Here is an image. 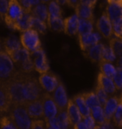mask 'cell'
Returning <instances> with one entry per match:
<instances>
[{"label":"cell","instance_id":"e575fe53","mask_svg":"<svg viewBox=\"0 0 122 129\" xmlns=\"http://www.w3.org/2000/svg\"><path fill=\"white\" fill-rule=\"evenodd\" d=\"M17 67H18L17 70H19V71L24 73H31L35 70L32 57L24 60L23 62H22L21 63L18 64Z\"/></svg>","mask_w":122,"mask_h":129},{"label":"cell","instance_id":"ac0fdd59","mask_svg":"<svg viewBox=\"0 0 122 129\" xmlns=\"http://www.w3.org/2000/svg\"><path fill=\"white\" fill-rule=\"evenodd\" d=\"M66 111H67V113L68 115L70 120H71V122L73 125H76L78 123H80V121H82V116H81L80 111L73 99H70L68 101V104Z\"/></svg>","mask_w":122,"mask_h":129},{"label":"cell","instance_id":"c3c4849f","mask_svg":"<svg viewBox=\"0 0 122 129\" xmlns=\"http://www.w3.org/2000/svg\"><path fill=\"white\" fill-rule=\"evenodd\" d=\"M68 6L74 9L77 5L80 3V0H68Z\"/></svg>","mask_w":122,"mask_h":129},{"label":"cell","instance_id":"74e56055","mask_svg":"<svg viewBox=\"0 0 122 129\" xmlns=\"http://www.w3.org/2000/svg\"><path fill=\"white\" fill-rule=\"evenodd\" d=\"M0 129H18L10 115H5L1 118Z\"/></svg>","mask_w":122,"mask_h":129},{"label":"cell","instance_id":"db71d44e","mask_svg":"<svg viewBox=\"0 0 122 129\" xmlns=\"http://www.w3.org/2000/svg\"><path fill=\"white\" fill-rule=\"evenodd\" d=\"M116 64H117V67L122 68V55L118 57L117 62H116Z\"/></svg>","mask_w":122,"mask_h":129},{"label":"cell","instance_id":"44dd1931","mask_svg":"<svg viewBox=\"0 0 122 129\" xmlns=\"http://www.w3.org/2000/svg\"><path fill=\"white\" fill-rule=\"evenodd\" d=\"M4 45L5 51L6 52L18 50L22 47L20 39H18L13 35H9L7 37L4 38Z\"/></svg>","mask_w":122,"mask_h":129},{"label":"cell","instance_id":"e0dca14e","mask_svg":"<svg viewBox=\"0 0 122 129\" xmlns=\"http://www.w3.org/2000/svg\"><path fill=\"white\" fill-rule=\"evenodd\" d=\"M97 84L103 88L108 94H113L116 91V88L113 79L106 76L101 72L98 75Z\"/></svg>","mask_w":122,"mask_h":129},{"label":"cell","instance_id":"7dc6e473","mask_svg":"<svg viewBox=\"0 0 122 129\" xmlns=\"http://www.w3.org/2000/svg\"><path fill=\"white\" fill-rule=\"evenodd\" d=\"M80 2L85 4V5H88L92 8H94V7L96 5L97 0H80Z\"/></svg>","mask_w":122,"mask_h":129},{"label":"cell","instance_id":"9a60e30c","mask_svg":"<svg viewBox=\"0 0 122 129\" xmlns=\"http://www.w3.org/2000/svg\"><path fill=\"white\" fill-rule=\"evenodd\" d=\"M103 47H104L103 44L98 43L85 51L84 55L88 59L90 60L92 62L99 63L102 60Z\"/></svg>","mask_w":122,"mask_h":129},{"label":"cell","instance_id":"5bb4252c","mask_svg":"<svg viewBox=\"0 0 122 129\" xmlns=\"http://www.w3.org/2000/svg\"><path fill=\"white\" fill-rule=\"evenodd\" d=\"M79 18L76 14L64 19V32L67 35L74 36L78 35Z\"/></svg>","mask_w":122,"mask_h":129},{"label":"cell","instance_id":"30bf717a","mask_svg":"<svg viewBox=\"0 0 122 129\" xmlns=\"http://www.w3.org/2000/svg\"><path fill=\"white\" fill-rule=\"evenodd\" d=\"M52 96L54 99V101L56 103L58 111H66L69 100L68 98L66 88L61 82L59 83L58 86L52 92Z\"/></svg>","mask_w":122,"mask_h":129},{"label":"cell","instance_id":"4fadbf2b","mask_svg":"<svg viewBox=\"0 0 122 129\" xmlns=\"http://www.w3.org/2000/svg\"><path fill=\"white\" fill-rule=\"evenodd\" d=\"M101 34L97 32H93L88 34L79 35H78V41L81 50L85 52L90 47L100 43L101 40Z\"/></svg>","mask_w":122,"mask_h":129},{"label":"cell","instance_id":"ab89813d","mask_svg":"<svg viewBox=\"0 0 122 129\" xmlns=\"http://www.w3.org/2000/svg\"><path fill=\"white\" fill-rule=\"evenodd\" d=\"M113 35L116 37L121 39L122 37V19L112 22Z\"/></svg>","mask_w":122,"mask_h":129},{"label":"cell","instance_id":"603a6c76","mask_svg":"<svg viewBox=\"0 0 122 129\" xmlns=\"http://www.w3.org/2000/svg\"><path fill=\"white\" fill-rule=\"evenodd\" d=\"M56 118L60 129H77L76 125L73 124L70 120L66 111H59Z\"/></svg>","mask_w":122,"mask_h":129},{"label":"cell","instance_id":"680465c9","mask_svg":"<svg viewBox=\"0 0 122 129\" xmlns=\"http://www.w3.org/2000/svg\"><path fill=\"white\" fill-rule=\"evenodd\" d=\"M121 40H122V37H121Z\"/></svg>","mask_w":122,"mask_h":129},{"label":"cell","instance_id":"277c9868","mask_svg":"<svg viewBox=\"0 0 122 129\" xmlns=\"http://www.w3.org/2000/svg\"><path fill=\"white\" fill-rule=\"evenodd\" d=\"M24 14L23 7L18 0H10L9 7L5 14V21L7 26L13 29L14 24L19 21Z\"/></svg>","mask_w":122,"mask_h":129},{"label":"cell","instance_id":"5b68a950","mask_svg":"<svg viewBox=\"0 0 122 129\" xmlns=\"http://www.w3.org/2000/svg\"><path fill=\"white\" fill-rule=\"evenodd\" d=\"M17 71L14 62L5 52H0V80H7Z\"/></svg>","mask_w":122,"mask_h":129},{"label":"cell","instance_id":"6da1fadb","mask_svg":"<svg viewBox=\"0 0 122 129\" xmlns=\"http://www.w3.org/2000/svg\"><path fill=\"white\" fill-rule=\"evenodd\" d=\"M27 73L17 70L10 78L5 80L13 105H25V79Z\"/></svg>","mask_w":122,"mask_h":129},{"label":"cell","instance_id":"7a4b0ae2","mask_svg":"<svg viewBox=\"0 0 122 129\" xmlns=\"http://www.w3.org/2000/svg\"><path fill=\"white\" fill-rule=\"evenodd\" d=\"M10 116L18 129H30L33 120L24 105H13L10 109Z\"/></svg>","mask_w":122,"mask_h":129},{"label":"cell","instance_id":"836d02e7","mask_svg":"<svg viewBox=\"0 0 122 129\" xmlns=\"http://www.w3.org/2000/svg\"><path fill=\"white\" fill-rule=\"evenodd\" d=\"M109 46L111 47L116 55L120 57L122 55V40L118 37H111L109 42Z\"/></svg>","mask_w":122,"mask_h":129},{"label":"cell","instance_id":"4dcf8cb0","mask_svg":"<svg viewBox=\"0 0 122 129\" xmlns=\"http://www.w3.org/2000/svg\"><path fill=\"white\" fill-rule=\"evenodd\" d=\"M82 95L84 98L85 101L90 108V110L96 106H101L95 92H84V93H82Z\"/></svg>","mask_w":122,"mask_h":129},{"label":"cell","instance_id":"cb8c5ba5","mask_svg":"<svg viewBox=\"0 0 122 129\" xmlns=\"http://www.w3.org/2000/svg\"><path fill=\"white\" fill-rule=\"evenodd\" d=\"M73 100L75 105L78 107V110L80 111L82 118L87 116V115H90V108L85 101L84 98H83L82 94L77 95L76 96L73 98Z\"/></svg>","mask_w":122,"mask_h":129},{"label":"cell","instance_id":"f5cc1de1","mask_svg":"<svg viewBox=\"0 0 122 129\" xmlns=\"http://www.w3.org/2000/svg\"><path fill=\"white\" fill-rule=\"evenodd\" d=\"M5 51V45H4V38H0V52Z\"/></svg>","mask_w":122,"mask_h":129},{"label":"cell","instance_id":"8fae6325","mask_svg":"<svg viewBox=\"0 0 122 129\" xmlns=\"http://www.w3.org/2000/svg\"><path fill=\"white\" fill-rule=\"evenodd\" d=\"M24 106L29 116L32 120H38L44 118V111L41 98L33 101L27 103Z\"/></svg>","mask_w":122,"mask_h":129},{"label":"cell","instance_id":"8d00e7d4","mask_svg":"<svg viewBox=\"0 0 122 129\" xmlns=\"http://www.w3.org/2000/svg\"><path fill=\"white\" fill-rule=\"evenodd\" d=\"M18 1L21 4L22 7H23L24 12L29 14H31V11L33 7L40 3V0H18Z\"/></svg>","mask_w":122,"mask_h":129},{"label":"cell","instance_id":"52a82bcc","mask_svg":"<svg viewBox=\"0 0 122 129\" xmlns=\"http://www.w3.org/2000/svg\"><path fill=\"white\" fill-rule=\"evenodd\" d=\"M31 57L33 61L35 70L40 74L46 73L49 72L50 66L47 61L45 51L42 48L31 53Z\"/></svg>","mask_w":122,"mask_h":129},{"label":"cell","instance_id":"bcb514c9","mask_svg":"<svg viewBox=\"0 0 122 129\" xmlns=\"http://www.w3.org/2000/svg\"><path fill=\"white\" fill-rule=\"evenodd\" d=\"M113 124L111 123V121H106L103 124L101 125V129H115Z\"/></svg>","mask_w":122,"mask_h":129},{"label":"cell","instance_id":"7c38bea8","mask_svg":"<svg viewBox=\"0 0 122 129\" xmlns=\"http://www.w3.org/2000/svg\"><path fill=\"white\" fill-rule=\"evenodd\" d=\"M12 106V103L5 80H0V113L10 112Z\"/></svg>","mask_w":122,"mask_h":129},{"label":"cell","instance_id":"6f0895ef","mask_svg":"<svg viewBox=\"0 0 122 129\" xmlns=\"http://www.w3.org/2000/svg\"><path fill=\"white\" fill-rule=\"evenodd\" d=\"M0 122H1V118H0Z\"/></svg>","mask_w":122,"mask_h":129},{"label":"cell","instance_id":"d590c367","mask_svg":"<svg viewBox=\"0 0 122 129\" xmlns=\"http://www.w3.org/2000/svg\"><path fill=\"white\" fill-rule=\"evenodd\" d=\"M116 57L117 56L116 55L115 52H113L111 47L104 45L103 54H102V60L113 62L116 60Z\"/></svg>","mask_w":122,"mask_h":129},{"label":"cell","instance_id":"7402d4cb","mask_svg":"<svg viewBox=\"0 0 122 129\" xmlns=\"http://www.w3.org/2000/svg\"><path fill=\"white\" fill-rule=\"evenodd\" d=\"M31 14L34 17L40 19L42 21L47 22L48 19V9L46 4L40 3L38 5L35 6L31 11Z\"/></svg>","mask_w":122,"mask_h":129},{"label":"cell","instance_id":"9f6ffc18","mask_svg":"<svg viewBox=\"0 0 122 129\" xmlns=\"http://www.w3.org/2000/svg\"><path fill=\"white\" fill-rule=\"evenodd\" d=\"M94 129H101V125H96V127H95Z\"/></svg>","mask_w":122,"mask_h":129},{"label":"cell","instance_id":"11a10c76","mask_svg":"<svg viewBox=\"0 0 122 129\" xmlns=\"http://www.w3.org/2000/svg\"><path fill=\"white\" fill-rule=\"evenodd\" d=\"M41 3H44V4H46V3H49L50 1L52 0H40Z\"/></svg>","mask_w":122,"mask_h":129},{"label":"cell","instance_id":"1f68e13d","mask_svg":"<svg viewBox=\"0 0 122 129\" xmlns=\"http://www.w3.org/2000/svg\"><path fill=\"white\" fill-rule=\"evenodd\" d=\"M48 27L47 24L42 21L40 19L34 17L33 16V20H32V29L36 30L39 34L45 35L47 32V29Z\"/></svg>","mask_w":122,"mask_h":129},{"label":"cell","instance_id":"8992f818","mask_svg":"<svg viewBox=\"0 0 122 129\" xmlns=\"http://www.w3.org/2000/svg\"><path fill=\"white\" fill-rule=\"evenodd\" d=\"M41 98L44 111V119H50L57 117L59 111L50 93L44 92Z\"/></svg>","mask_w":122,"mask_h":129},{"label":"cell","instance_id":"b9f144b4","mask_svg":"<svg viewBox=\"0 0 122 129\" xmlns=\"http://www.w3.org/2000/svg\"><path fill=\"white\" fill-rule=\"evenodd\" d=\"M44 120L45 124V129H60L56 117L50 119H44Z\"/></svg>","mask_w":122,"mask_h":129},{"label":"cell","instance_id":"d6a6232c","mask_svg":"<svg viewBox=\"0 0 122 129\" xmlns=\"http://www.w3.org/2000/svg\"><path fill=\"white\" fill-rule=\"evenodd\" d=\"M112 119L115 125L119 128H122V92L119 97L118 105Z\"/></svg>","mask_w":122,"mask_h":129},{"label":"cell","instance_id":"ee69618b","mask_svg":"<svg viewBox=\"0 0 122 129\" xmlns=\"http://www.w3.org/2000/svg\"><path fill=\"white\" fill-rule=\"evenodd\" d=\"M10 0H0V17L4 20L9 7Z\"/></svg>","mask_w":122,"mask_h":129},{"label":"cell","instance_id":"ba28073f","mask_svg":"<svg viewBox=\"0 0 122 129\" xmlns=\"http://www.w3.org/2000/svg\"><path fill=\"white\" fill-rule=\"evenodd\" d=\"M38 80L42 89L49 93H52L54 92L60 83L56 76L49 72L40 74Z\"/></svg>","mask_w":122,"mask_h":129},{"label":"cell","instance_id":"7bdbcfd3","mask_svg":"<svg viewBox=\"0 0 122 129\" xmlns=\"http://www.w3.org/2000/svg\"><path fill=\"white\" fill-rule=\"evenodd\" d=\"M82 121L83 122V123L85 124V125L88 128V129H94L95 127H96V121L94 120V117L90 115H87L84 118H82Z\"/></svg>","mask_w":122,"mask_h":129},{"label":"cell","instance_id":"f35d334b","mask_svg":"<svg viewBox=\"0 0 122 129\" xmlns=\"http://www.w3.org/2000/svg\"><path fill=\"white\" fill-rule=\"evenodd\" d=\"M94 92H96V95L98 97L101 106H104V104L106 103V102L107 101V100L108 99V93L106 92L103 88H101L100 85H99L98 84H97V85L96 87V89H95Z\"/></svg>","mask_w":122,"mask_h":129},{"label":"cell","instance_id":"4316f807","mask_svg":"<svg viewBox=\"0 0 122 129\" xmlns=\"http://www.w3.org/2000/svg\"><path fill=\"white\" fill-rule=\"evenodd\" d=\"M47 9H48V19L57 18V17H63L60 6L54 0L50 1L48 3Z\"/></svg>","mask_w":122,"mask_h":129},{"label":"cell","instance_id":"ffe728a7","mask_svg":"<svg viewBox=\"0 0 122 129\" xmlns=\"http://www.w3.org/2000/svg\"><path fill=\"white\" fill-rule=\"evenodd\" d=\"M32 20H33L32 14L24 12L22 18L14 24L13 30L23 32L29 29H31L32 28Z\"/></svg>","mask_w":122,"mask_h":129},{"label":"cell","instance_id":"d6986e66","mask_svg":"<svg viewBox=\"0 0 122 129\" xmlns=\"http://www.w3.org/2000/svg\"><path fill=\"white\" fill-rule=\"evenodd\" d=\"M93 9L91 7L80 2L75 7V12L79 19L94 20Z\"/></svg>","mask_w":122,"mask_h":129},{"label":"cell","instance_id":"f546056e","mask_svg":"<svg viewBox=\"0 0 122 129\" xmlns=\"http://www.w3.org/2000/svg\"><path fill=\"white\" fill-rule=\"evenodd\" d=\"M47 24L48 27L55 32H64V19L63 17L48 19Z\"/></svg>","mask_w":122,"mask_h":129},{"label":"cell","instance_id":"60d3db41","mask_svg":"<svg viewBox=\"0 0 122 129\" xmlns=\"http://www.w3.org/2000/svg\"><path fill=\"white\" fill-rule=\"evenodd\" d=\"M113 80L118 90H122V68L116 67V72L113 78Z\"/></svg>","mask_w":122,"mask_h":129},{"label":"cell","instance_id":"83f0119b","mask_svg":"<svg viewBox=\"0 0 122 129\" xmlns=\"http://www.w3.org/2000/svg\"><path fill=\"white\" fill-rule=\"evenodd\" d=\"M94 20L79 19L78 35L88 34L94 32Z\"/></svg>","mask_w":122,"mask_h":129},{"label":"cell","instance_id":"816d5d0a","mask_svg":"<svg viewBox=\"0 0 122 129\" xmlns=\"http://www.w3.org/2000/svg\"><path fill=\"white\" fill-rule=\"evenodd\" d=\"M60 5H68V0H54Z\"/></svg>","mask_w":122,"mask_h":129},{"label":"cell","instance_id":"9c48e42d","mask_svg":"<svg viewBox=\"0 0 122 129\" xmlns=\"http://www.w3.org/2000/svg\"><path fill=\"white\" fill-rule=\"evenodd\" d=\"M96 27L99 33L103 37L109 39L113 35L112 22L106 12H103L96 22Z\"/></svg>","mask_w":122,"mask_h":129},{"label":"cell","instance_id":"3957f363","mask_svg":"<svg viewBox=\"0 0 122 129\" xmlns=\"http://www.w3.org/2000/svg\"><path fill=\"white\" fill-rule=\"evenodd\" d=\"M19 39L22 47L28 50L30 53L42 48L39 33L32 28L22 32Z\"/></svg>","mask_w":122,"mask_h":129},{"label":"cell","instance_id":"f907efd6","mask_svg":"<svg viewBox=\"0 0 122 129\" xmlns=\"http://www.w3.org/2000/svg\"><path fill=\"white\" fill-rule=\"evenodd\" d=\"M76 128L77 129H88L83 123V121H80V123H78V124L76 125Z\"/></svg>","mask_w":122,"mask_h":129},{"label":"cell","instance_id":"484cf974","mask_svg":"<svg viewBox=\"0 0 122 129\" xmlns=\"http://www.w3.org/2000/svg\"><path fill=\"white\" fill-rule=\"evenodd\" d=\"M99 67L101 73L113 79L116 72V68L112 64V62L101 60L99 62Z\"/></svg>","mask_w":122,"mask_h":129},{"label":"cell","instance_id":"2e32d148","mask_svg":"<svg viewBox=\"0 0 122 129\" xmlns=\"http://www.w3.org/2000/svg\"><path fill=\"white\" fill-rule=\"evenodd\" d=\"M118 99L119 98L117 96L108 98L107 101L106 102V103L103 106L106 121H111L113 116L116 111L117 106L118 105Z\"/></svg>","mask_w":122,"mask_h":129},{"label":"cell","instance_id":"681fc988","mask_svg":"<svg viewBox=\"0 0 122 129\" xmlns=\"http://www.w3.org/2000/svg\"><path fill=\"white\" fill-rule=\"evenodd\" d=\"M109 5H116L122 7V0H107Z\"/></svg>","mask_w":122,"mask_h":129},{"label":"cell","instance_id":"f6af8a7d","mask_svg":"<svg viewBox=\"0 0 122 129\" xmlns=\"http://www.w3.org/2000/svg\"><path fill=\"white\" fill-rule=\"evenodd\" d=\"M30 129H45V120L42 119L33 120Z\"/></svg>","mask_w":122,"mask_h":129},{"label":"cell","instance_id":"d4e9b609","mask_svg":"<svg viewBox=\"0 0 122 129\" xmlns=\"http://www.w3.org/2000/svg\"><path fill=\"white\" fill-rule=\"evenodd\" d=\"M111 22L122 19V7L116 5H109L107 6L106 11Z\"/></svg>","mask_w":122,"mask_h":129},{"label":"cell","instance_id":"f1b7e54d","mask_svg":"<svg viewBox=\"0 0 122 129\" xmlns=\"http://www.w3.org/2000/svg\"><path fill=\"white\" fill-rule=\"evenodd\" d=\"M90 114L94 117V120L97 123V125H101L106 121L103 106H99L92 108L90 110Z\"/></svg>","mask_w":122,"mask_h":129}]
</instances>
